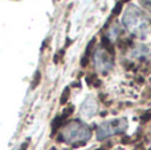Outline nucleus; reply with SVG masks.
<instances>
[{
  "mask_svg": "<svg viewBox=\"0 0 151 150\" xmlns=\"http://www.w3.org/2000/svg\"><path fill=\"white\" fill-rule=\"evenodd\" d=\"M80 113L83 118H91V117L97 113V102H96L93 96L86 97V100L81 104Z\"/></svg>",
  "mask_w": 151,
  "mask_h": 150,
  "instance_id": "nucleus-5",
  "label": "nucleus"
},
{
  "mask_svg": "<svg viewBox=\"0 0 151 150\" xmlns=\"http://www.w3.org/2000/svg\"><path fill=\"white\" fill-rule=\"evenodd\" d=\"M94 65L101 73H107L113 68V56L104 48H98L94 52Z\"/></svg>",
  "mask_w": 151,
  "mask_h": 150,
  "instance_id": "nucleus-4",
  "label": "nucleus"
},
{
  "mask_svg": "<svg viewBox=\"0 0 151 150\" xmlns=\"http://www.w3.org/2000/svg\"><path fill=\"white\" fill-rule=\"evenodd\" d=\"M69 96H70V89H69V88H65V89H64V92H63V94H61V98H60V104H61V105H65V104L68 102Z\"/></svg>",
  "mask_w": 151,
  "mask_h": 150,
  "instance_id": "nucleus-8",
  "label": "nucleus"
},
{
  "mask_svg": "<svg viewBox=\"0 0 151 150\" xmlns=\"http://www.w3.org/2000/svg\"><path fill=\"white\" fill-rule=\"evenodd\" d=\"M122 23L129 32L142 37L149 32V19L146 13L142 12L138 7L130 5L125 11V15L122 17Z\"/></svg>",
  "mask_w": 151,
  "mask_h": 150,
  "instance_id": "nucleus-2",
  "label": "nucleus"
},
{
  "mask_svg": "<svg viewBox=\"0 0 151 150\" xmlns=\"http://www.w3.org/2000/svg\"><path fill=\"white\" fill-rule=\"evenodd\" d=\"M122 1H119V3H117V5L114 7V9H113V16H118L121 12H122Z\"/></svg>",
  "mask_w": 151,
  "mask_h": 150,
  "instance_id": "nucleus-10",
  "label": "nucleus"
},
{
  "mask_svg": "<svg viewBox=\"0 0 151 150\" xmlns=\"http://www.w3.org/2000/svg\"><path fill=\"white\" fill-rule=\"evenodd\" d=\"M126 129H127V120L126 118H117V120H111V121H105L97 129V138L99 141L105 140V138L110 137V136L123 133Z\"/></svg>",
  "mask_w": 151,
  "mask_h": 150,
  "instance_id": "nucleus-3",
  "label": "nucleus"
},
{
  "mask_svg": "<svg viewBox=\"0 0 151 150\" xmlns=\"http://www.w3.org/2000/svg\"><path fill=\"white\" fill-rule=\"evenodd\" d=\"M151 120V112H149V113H145L143 116H142V121L143 122H147Z\"/></svg>",
  "mask_w": 151,
  "mask_h": 150,
  "instance_id": "nucleus-12",
  "label": "nucleus"
},
{
  "mask_svg": "<svg viewBox=\"0 0 151 150\" xmlns=\"http://www.w3.org/2000/svg\"><path fill=\"white\" fill-rule=\"evenodd\" d=\"M86 82L89 85H91V87H101V80L97 79L96 74H89L86 77Z\"/></svg>",
  "mask_w": 151,
  "mask_h": 150,
  "instance_id": "nucleus-7",
  "label": "nucleus"
},
{
  "mask_svg": "<svg viewBox=\"0 0 151 150\" xmlns=\"http://www.w3.org/2000/svg\"><path fill=\"white\" fill-rule=\"evenodd\" d=\"M64 121H65V120H64L61 116H57L55 120H53V122H52V133H53V134H55V133L60 129V126L63 125Z\"/></svg>",
  "mask_w": 151,
  "mask_h": 150,
  "instance_id": "nucleus-6",
  "label": "nucleus"
},
{
  "mask_svg": "<svg viewBox=\"0 0 151 150\" xmlns=\"http://www.w3.org/2000/svg\"><path fill=\"white\" fill-rule=\"evenodd\" d=\"M127 1H130V0H122V3H127Z\"/></svg>",
  "mask_w": 151,
  "mask_h": 150,
  "instance_id": "nucleus-13",
  "label": "nucleus"
},
{
  "mask_svg": "<svg viewBox=\"0 0 151 150\" xmlns=\"http://www.w3.org/2000/svg\"><path fill=\"white\" fill-rule=\"evenodd\" d=\"M91 137V130L86 124H83L80 120H73L69 124H66L61 130L60 138L61 142L65 144H80L85 145ZM57 138V140H58Z\"/></svg>",
  "mask_w": 151,
  "mask_h": 150,
  "instance_id": "nucleus-1",
  "label": "nucleus"
},
{
  "mask_svg": "<svg viewBox=\"0 0 151 150\" xmlns=\"http://www.w3.org/2000/svg\"><path fill=\"white\" fill-rule=\"evenodd\" d=\"M40 79H41V74H40V72H36V74H35V79H33V82H32V89H35V88L39 85Z\"/></svg>",
  "mask_w": 151,
  "mask_h": 150,
  "instance_id": "nucleus-11",
  "label": "nucleus"
},
{
  "mask_svg": "<svg viewBox=\"0 0 151 150\" xmlns=\"http://www.w3.org/2000/svg\"><path fill=\"white\" fill-rule=\"evenodd\" d=\"M73 112H74V106H72V105H70V106H69V108H66L65 110L63 112V114H61V117H63L64 120H66L69 116H72V114H73Z\"/></svg>",
  "mask_w": 151,
  "mask_h": 150,
  "instance_id": "nucleus-9",
  "label": "nucleus"
}]
</instances>
